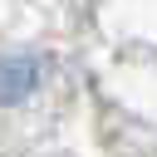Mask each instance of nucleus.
Returning a JSON list of instances; mask_svg holds the SVG:
<instances>
[{
    "instance_id": "nucleus-1",
    "label": "nucleus",
    "mask_w": 157,
    "mask_h": 157,
    "mask_svg": "<svg viewBox=\"0 0 157 157\" xmlns=\"http://www.w3.org/2000/svg\"><path fill=\"white\" fill-rule=\"evenodd\" d=\"M0 157H44V152H29V147H0Z\"/></svg>"
}]
</instances>
